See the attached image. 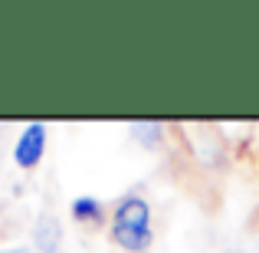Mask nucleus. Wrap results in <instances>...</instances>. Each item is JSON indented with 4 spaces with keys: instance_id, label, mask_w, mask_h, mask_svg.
I'll list each match as a JSON object with an SVG mask.
<instances>
[{
    "instance_id": "nucleus-1",
    "label": "nucleus",
    "mask_w": 259,
    "mask_h": 253,
    "mask_svg": "<svg viewBox=\"0 0 259 253\" xmlns=\"http://www.w3.org/2000/svg\"><path fill=\"white\" fill-rule=\"evenodd\" d=\"M108 240L121 253H151L154 210L141 191H128L108 207Z\"/></svg>"
},
{
    "instance_id": "nucleus-3",
    "label": "nucleus",
    "mask_w": 259,
    "mask_h": 253,
    "mask_svg": "<svg viewBox=\"0 0 259 253\" xmlns=\"http://www.w3.org/2000/svg\"><path fill=\"white\" fill-rule=\"evenodd\" d=\"M69 217L79 224V227H102L108 221V207L92 194H79L69 201Z\"/></svg>"
},
{
    "instance_id": "nucleus-5",
    "label": "nucleus",
    "mask_w": 259,
    "mask_h": 253,
    "mask_svg": "<svg viewBox=\"0 0 259 253\" xmlns=\"http://www.w3.org/2000/svg\"><path fill=\"white\" fill-rule=\"evenodd\" d=\"M128 135H132V141H138L141 148H148V152H158V148H164L167 141V125L164 122H154V119H138V122H128Z\"/></svg>"
},
{
    "instance_id": "nucleus-2",
    "label": "nucleus",
    "mask_w": 259,
    "mask_h": 253,
    "mask_svg": "<svg viewBox=\"0 0 259 253\" xmlns=\"http://www.w3.org/2000/svg\"><path fill=\"white\" fill-rule=\"evenodd\" d=\"M46 145H50V125L46 122H26L20 128L17 141H13V165L20 171H36L46 158Z\"/></svg>"
},
{
    "instance_id": "nucleus-4",
    "label": "nucleus",
    "mask_w": 259,
    "mask_h": 253,
    "mask_svg": "<svg viewBox=\"0 0 259 253\" xmlns=\"http://www.w3.org/2000/svg\"><path fill=\"white\" fill-rule=\"evenodd\" d=\"M63 247V224L53 214H43L33 224V253H59Z\"/></svg>"
}]
</instances>
